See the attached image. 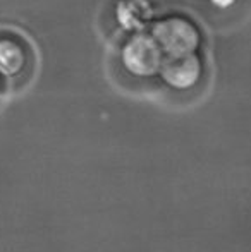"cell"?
Here are the masks:
<instances>
[{"label": "cell", "instance_id": "obj_2", "mask_svg": "<svg viewBox=\"0 0 251 252\" xmlns=\"http://www.w3.org/2000/svg\"><path fill=\"white\" fill-rule=\"evenodd\" d=\"M122 65L138 77H150L160 72L164 52L151 34H136L122 47Z\"/></svg>", "mask_w": 251, "mask_h": 252}, {"label": "cell", "instance_id": "obj_7", "mask_svg": "<svg viewBox=\"0 0 251 252\" xmlns=\"http://www.w3.org/2000/svg\"><path fill=\"white\" fill-rule=\"evenodd\" d=\"M0 77H2V76H0ZM0 88H2V81H0Z\"/></svg>", "mask_w": 251, "mask_h": 252}, {"label": "cell", "instance_id": "obj_1", "mask_svg": "<svg viewBox=\"0 0 251 252\" xmlns=\"http://www.w3.org/2000/svg\"><path fill=\"white\" fill-rule=\"evenodd\" d=\"M151 36L167 57L194 53L200 45V33L196 26L186 17H165L153 26Z\"/></svg>", "mask_w": 251, "mask_h": 252}, {"label": "cell", "instance_id": "obj_6", "mask_svg": "<svg viewBox=\"0 0 251 252\" xmlns=\"http://www.w3.org/2000/svg\"><path fill=\"white\" fill-rule=\"evenodd\" d=\"M212 3H214L215 7H218V9H227V7L234 5L236 0H210Z\"/></svg>", "mask_w": 251, "mask_h": 252}, {"label": "cell", "instance_id": "obj_3", "mask_svg": "<svg viewBox=\"0 0 251 252\" xmlns=\"http://www.w3.org/2000/svg\"><path fill=\"white\" fill-rule=\"evenodd\" d=\"M201 60L194 53L178 57H167L160 67L164 81L176 90H188L193 88L201 77Z\"/></svg>", "mask_w": 251, "mask_h": 252}, {"label": "cell", "instance_id": "obj_4", "mask_svg": "<svg viewBox=\"0 0 251 252\" xmlns=\"http://www.w3.org/2000/svg\"><path fill=\"white\" fill-rule=\"evenodd\" d=\"M26 65V47L12 36L0 38V76H17L19 72H23Z\"/></svg>", "mask_w": 251, "mask_h": 252}, {"label": "cell", "instance_id": "obj_5", "mask_svg": "<svg viewBox=\"0 0 251 252\" xmlns=\"http://www.w3.org/2000/svg\"><path fill=\"white\" fill-rule=\"evenodd\" d=\"M117 21L126 30L141 28L151 17V7L148 0H121L115 10Z\"/></svg>", "mask_w": 251, "mask_h": 252}]
</instances>
